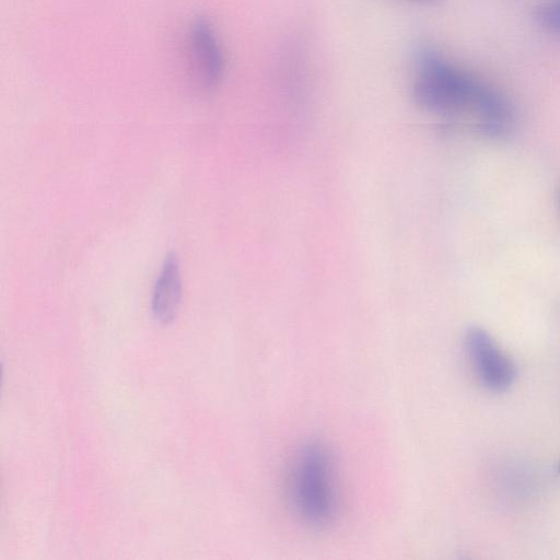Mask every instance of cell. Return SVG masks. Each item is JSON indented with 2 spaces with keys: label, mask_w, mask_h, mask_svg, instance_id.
<instances>
[{
  "label": "cell",
  "mask_w": 560,
  "mask_h": 560,
  "mask_svg": "<svg viewBox=\"0 0 560 560\" xmlns=\"http://www.w3.org/2000/svg\"><path fill=\"white\" fill-rule=\"evenodd\" d=\"M182 300V278L179 261L175 254L168 255L160 270L153 288L152 313L162 323H171Z\"/></svg>",
  "instance_id": "cell-5"
},
{
  "label": "cell",
  "mask_w": 560,
  "mask_h": 560,
  "mask_svg": "<svg viewBox=\"0 0 560 560\" xmlns=\"http://www.w3.org/2000/svg\"><path fill=\"white\" fill-rule=\"evenodd\" d=\"M465 348L471 365L485 387L492 392L506 390L516 378V365L482 327L466 330Z\"/></svg>",
  "instance_id": "cell-3"
},
{
  "label": "cell",
  "mask_w": 560,
  "mask_h": 560,
  "mask_svg": "<svg viewBox=\"0 0 560 560\" xmlns=\"http://www.w3.org/2000/svg\"><path fill=\"white\" fill-rule=\"evenodd\" d=\"M413 1L428 3V2H434L435 0H413Z\"/></svg>",
  "instance_id": "cell-7"
},
{
  "label": "cell",
  "mask_w": 560,
  "mask_h": 560,
  "mask_svg": "<svg viewBox=\"0 0 560 560\" xmlns=\"http://www.w3.org/2000/svg\"><path fill=\"white\" fill-rule=\"evenodd\" d=\"M558 471H559V474H560V462H559V464H558Z\"/></svg>",
  "instance_id": "cell-8"
},
{
  "label": "cell",
  "mask_w": 560,
  "mask_h": 560,
  "mask_svg": "<svg viewBox=\"0 0 560 560\" xmlns=\"http://www.w3.org/2000/svg\"><path fill=\"white\" fill-rule=\"evenodd\" d=\"M188 52L201 83L206 86L215 84L223 72V57L215 35L205 22L192 26L188 38Z\"/></svg>",
  "instance_id": "cell-4"
},
{
  "label": "cell",
  "mask_w": 560,
  "mask_h": 560,
  "mask_svg": "<svg viewBox=\"0 0 560 560\" xmlns=\"http://www.w3.org/2000/svg\"><path fill=\"white\" fill-rule=\"evenodd\" d=\"M537 24L548 34L560 38V0H546L535 10Z\"/></svg>",
  "instance_id": "cell-6"
},
{
  "label": "cell",
  "mask_w": 560,
  "mask_h": 560,
  "mask_svg": "<svg viewBox=\"0 0 560 560\" xmlns=\"http://www.w3.org/2000/svg\"><path fill=\"white\" fill-rule=\"evenodd\" d=\"M493 90L433 50L419 54L412 95L427 110L438 114L470 110L477 118Z\"/></svg>",
  "instance_id": "cell-2"
},
{
  "label": "cell",
  "mask_w": 560,
  "mask_h": 560,
  "mask_svg": "<svg viewBox=\"0 0 560 560\" xmlns=\"http://www.w3.org/2000/svg\"><path fill=\"white\" fill-rule=\"evenodd\" d=\"M289 499L307 526L330 525L338 510V488L332 454L322 442L303 444L293 457L288 478Z\"/></svg>",
  "instance_id": "cell-1"
}]
</instances>
